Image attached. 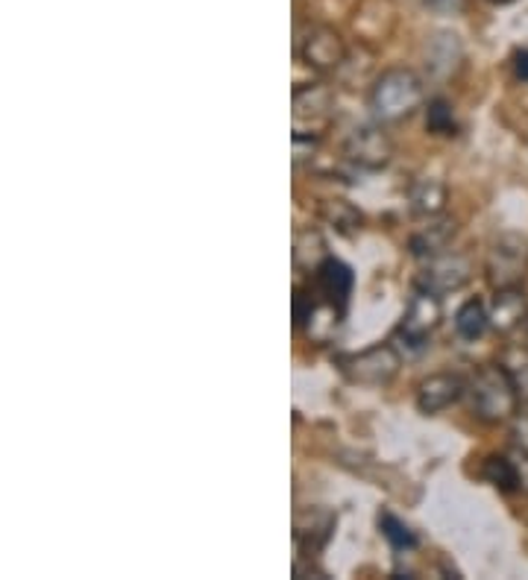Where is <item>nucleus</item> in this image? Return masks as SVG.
I'll list each match as a JSON object with an SVG mask.
<instances>
[{
	"label": "nucleus",
	"mask_w": 528,
	"mask_h": 580,
	"mask_svg": "<svg viewBox=\"0 0 528 580\" xmlns=\"http://www.w3.org/2000/svg\"><path fill=\"white\" fill-rule=\"evenodd\" d=\"M426 100L423 77L411 68H391L370 88V111L379 124L409 120Z\"/></svg>",
	"instance_id": "f257e3e1"
},
{
	"label": "nucleus",
	"mask_w": 528,
	"mask_h": 580,
	"mask_svg": "<svg viewBox=\"0 0 528 580\" xmlns=\"http://www.w3.org/2000/svg\"><path fill=\"white\" fill-rule=\"evenodd\" d=\"M472 396V414L479 416L488 425H499V422H511L514 414L520 411V396L514 390L511 379L499 364L481 366L479 373L472 375L470 382Z\"/></svg>",
	"instance_id": "f03ea898"
},
{
	"label": "nucleus",
	"mask_w": 528,
	"mask_h": 580,
	"mask_svg": "<svg viewBox=\"0 0 528 580\" xmlns=\"http://www.w3.org/2000/svg\"><path fill=\"white\" fill-rule=\"evenodd\" d=\"M485 278L493 291L502 287H522L528 278V238L517 232L499 235L485 258Z\"/></svg>",
	"instance_id": "7ed1b4c3"
},
{
	"label": "nucleus",
	"mask_w": 528,
	"mask_h": 580,
	"mask_svg": "<svg viewBox=\"0 0 528 580\" xmlns=\"http://www.w3.org/2000/svg\"><path fill=\"white\" fill-rule=\"evenodd\" d=\"M402 355L393 343H377L370 350H361L355 355H344L341 358V373L350 379L352 384L361 387H384L400 375Z\"/></svg>",
	"instance_id": "20e7f679"
},
{
	"label": "nucleus",
	"mask_w": 528,
	"mask_h": 580,
	"mask_svg": "<svg viewBox=\"0 0 528 580\" xmlns=\"http://www.w3.org/2000/svg\"><path fill=\"white\" fill-rule=\"evenodd\" d=\"M335 118V91L323 82L294 88V136L321 138Z\"/></svg>",
	"instance_id": "39448f33"
},
{
	"label": "nucleus",
	"mask_w": 528,
	"mask_h": 580,
	"mask_svg": "<svg viewBox=\"0 0 528 580\" xmlns=\"http://www.w3.org/2000/svg\"><path fill=\"white\" fill-rule=\"evenodd\" d=\"M296 56L317 73H335L346 65V41L326 24H309L296 32Z\"/></svg>",
	"instance_id": "423d86ee"
},
{
	"label": "nucleus",
	"mask_w": 528,
	"mask_h": 580,
	"mask_svg": "<svg viewBox=\"0 0 528 580\" xmlns=\"http://www.w3.org/2000/svg\"><path fill=\"white\" fill-rule=\"evenodd\" d=\"M472 278V262L461 253H443L432 262H426V267L414 276V291H426V294L447 296L456 294Z\"/></svg>",
	"instance_id": "0eeeda50"
},
{
	"label": "nucleus",
	"mask_w": 528,
	"mask_h": 580,
	"mask_svg": "<svg viewBox=\"0 0 528 580\" xmlns=\"http://www.w3.org/2000/svg\"><path fill=\"white\" fill-rule=\"evenodd\" d=\"M344 159L361 170H382L393 159V141L382 124H361L346 136Z\"/></svg>",
	"instance_id": "6e6552de"
},
{
	"label": "nucleus",
	"mask_w": 528,
	"mask_h": 580,
	"mask_svg": "<svg viewBox=\"0 0 528 580\" xmlns=\"http://www.w3.org/2000/svg\"><path fill=\"white\" fill-rule=\"evenodd\" d=\"M440 320H443V305H440V296L434 294H426V291H417L411 296L409 311H405V317L400 323V337L409 343L411 350H423L429 337L434 334V328L440 326Z\"/></svg>",
	"instance_id": "1a4fd4ad"
},
{
	"label": "nucleus",
	"mask_w": 528,
	"mask_h": 580,
	"mask_svg": "<svg viewBox=\"0 0 528 580\" xmlns=\"http://www.w3.org/2000/svg\"><path fill=\"white\" fill-rule=\"evenodd\" d=\"M467 393V382L458 373H434L417 384V411L434 416L447 411Z\"/></svg>",
	"instance_id": "9d476101"
},
{
	"label": "nucleus",
	"mask_w": 528,
	"mask_h": 580,
	"mask_svg": "<svg viewBox=\"0 0 528 580\" xmlns=\"http://www.w3.org/2000/svg\"><path fill=\"white\" fill-rule=\"evenodd\" d=\"M338 517L326 508H303L294 513V542L300 551H309V557L317 554L335 531Z\"/></svg>",
	"instance_id": "9b49d317"
},
{
	"label": "nucleus",
	"mask_w": 528,
	"mask_h": 580,
	"mask_svg": "<svg viewBox=\"0 0 528 580\" xmlns=\"http://www.w3.org/2000/svg\"><path fill=\"white\" fill-rule=\"evenodd\" d=\"M458 235V220L456 217H429L426 226L414 232L409 238V253L420 262H432L438 255L449 253V244L456 240Z\"/></svg>",
	"instance_id": "f8f14e48"
},
{
	"label": "nucleus",
	"mask_w": 528,
	"mask_h": 580,
	"mask_svg": "<svg viewBox=\"0 0 528 580\" xmlns=\"http://www.w3.org/2000/svg\"><path fill=\"white\" fill-rule=\"evenodd\" d=\"M341 323H344V305L332 303V299H326V296H321L314 291L312 308H309L305 320L300 323L305 337L312 343H329L338 334Z\"/></svg>",
	"instance_id": "ddd939ff"
},
{
	"label": "nucleus",
	"mask_w": 528,
	"mask_h": 580,
	"mask_svg": "<svg viewBox=\"0 0 528 580\" xmlns=\"http://www.w3.org/2000/svg\"><path fill=\"white\" fill-rule=\"evenodd\" d=\"M490 326L499 334H511L514 328H520L528 323V299L522 294V287H502L493 291V303H490Z\"/></svg>",
	"instance_id": "4468645a"
},
{
	"label": "nucleus",
	"mask_w": 528,
	"mask_h": 580,
	"mask_svg": "<svg viewBox=\"0 0 528 580\" xmlns=\"http://www.w3.org/2000/svg\"><path fill=\"white\" fill-rule=\"evenodd\" d=\"M465 59V48L456 32H434L426 45V68L434 80H449Z\"/></svg>",
	"instance_id": "2eb2a0df"
},
{
	"label": "nucleus",
	"mask_w": 528,
	"mask_h": 580,
	"mask_svg": "<svg viewBox=\"0 0 528 580\" xmlns=\"http://www.w3.org/2000/svg\"><path fill=\"white\" fill-rule=\"evenodd\" d=\"M352 287H355V273L350 264H344L335 255H329L326 262L314 271V291L338 305H346Z\"/></svg>",
	"instance_id": "dca6fc26"
},
{
	"label": "nucleus",
	"mask_w": 528,
	"mask_h": 580,
	"mask_svg": "<svg viewBox=\"0 0 528 580\" xmlns=\"http://www.w3.org/2000/svg\"><path fill=\"white\" fill-rule=\"evenodd\" d=\"M447 183L438 179V176H417L414 183L409 185V203L411 212L420 217H438L443 215L447 208Z\"/></svg>",
	"instance_id": "f3484780"
},
{
	"label": "nucleus",
	"mask_w": 528,
	"mask_h": 580,
	"mask_svg": "<svg viewBox=\"0 0 528 580\" xmlns=\"http://www.w3.org/2000/svg\"><path fill=\"white\" fill-rule=\"evenodd\" d=\"M329 258V244L323 238L321 229L314 226H305L294 235V267L303 273H312L321 267L323 262Z\"/></svg>",
	"instance_id": "a211bd4d"
},
{
	"label": "nucleus",
	"mask_w": 528,
	"mask_h": 580,
	"mask_svg": "<svg viewBox=\"0 0 528 580\" xmlns=\"http://www.w3.org/2000/svg\"><path fill=\"white\" fill-rule=\"evenodd\" d=\"M481 478L493 484L499 493H517L526 484V475H522L520 463L511 461L508 454H490L485 466H481Z\"/></svg>",
	"instance_id": "6ab92c4d"
},
{
	"label": "nucleus",
	"mask_w": 528,
	"mask_h": 580,
	"mask_svg": "<svg viewBox=\"0 0 528 580\" xmlns=\"http://www.w3.org/2000/svg\"><path fill=\"white\" fill-rule=\"evenodd\" d=\"M490 328V311L481 299H467L456 314V332L461 341H481Z\"/></svg>",
	"instance_id": "aec40b11"
},
{
	"label": "nucleus",
	"mask_w": 528,
	"mask_h": 580,
	"mask_svg": "<svg viewBox=\"0 0 528 580\" xmlns=\"http://www.w3.org/2000/svg\"><path fill=\"white\" fill-rule=\"evenodd\" d=\"M321 217L341 235H352V232H359L364 226V215L346 199H323Z\"/></svg>",
	"instance_id": "412c9836"
},
{
	"label": "nucleus",
	"mask_w": 528,
	"mask_h": 580,
	"mask_svg": "<svg viewBox=\"0 0 528 580\" xmlns=\"http://www.w3.org/2000/svg\"><path fill=\"white\" fill-rule=\"evenodd\" d=\"M508 379H511L517 396H520L522 405H528V350L526 346H505L502 358H499Z\"/></svg>",
	"instance_id": "4be33fe9"
},
{
	"label": "nucleus",
	"mask_w": 528,
	"mask_h": 580,
	"mask_svg": "<svg viewBox=\"0 0 528 580\" xmlns=\"http://www.w3.org/2000/svg\"><path fill=\"white\" fill-rule=\"evenodd\" d=\"M379 531L388 540L393 551H414L417 549V537L402 519H397L393 513H379Z\"/></svg>",
	"instance_id": "5701e85b"
},
{
	"label": "nucleus",
	"mask_w": 528,
	"mask_h": 580,
	"mask_svg": "<svg viewBox=\"0 0 528 580\" xmlns=\"http://www.w3.org/2000/svg\"><path fill=\"white\" fill-rule=\"evenodd\" d=\"M426 129L434 132V136H456V111H452V106L443 97L432 100L429 109H426Z\"/></svg>",
	"instance_id": "b1692460"
},
{
	"label": "nucleus",
	"mask_w": 528,
	"mask_h": 580,
	"mask_svg": "<svg viewBox=\"0 0 528 580\" xmlns=\"http://www.w3.org/2000/svg\"><path fill=\"white\" fill-rule=\"evenodd\" d=\"M511 445L522 458H528V407L517 411L511 420Z\"/></svg>",
	"instance_id": "393cba45"
},
{
	"label": "nucleus",
	"mask_w": 528,
	"mask_h": 580,
	"mask_svg": "<svg viewBox=\"0 0 528 580\" xmlns=\"http://www.w3.org/2000/svg\"><path fill=\"white\" fill-rule=\"evenodd\" d=\"M514 71H517V77H520V80L528 82V50L517 53V59H514Z\"/></svg>",
	"instance_id": "a878e982"
},
{
	"label": "nucleus",
	"mask_w": 528,
	"mask_h": 580,
	"mask_svg": "<svg viewBox=\"0 0 528 580\" xmlns=\"http://www.w3.org/2000/svg\"><path fill=\"white\" fill-rule=\"evenodd\" d=\"M426 3H429V7H434V9H452V7H458V0H426Z\"/></svg>",
	"instance_id": "bb28decb"
},
{
	"label": "nucleus",
	"mask_w": 528,
	"mask_h": 580,
	"mask_svg": "<svg viewBox=\"0 0 528 580\" xmlns=\"http://www.w3.org/2000/svg\"><path fill=\"white\" fill-rule=\"evenodd\" d=\"M490 3H497V7H508V3H514V0H490Z\"/></svg>",
	"instance_id": "cd10ccee"
}]
</instances>
